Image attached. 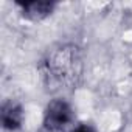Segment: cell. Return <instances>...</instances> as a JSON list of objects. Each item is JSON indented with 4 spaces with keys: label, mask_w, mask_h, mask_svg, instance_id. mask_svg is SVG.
Here are the masks:
<instances>
[{
    "label": "cell",
    "mask_w": 132,
    "mask_h": 132,
    "mask_svg": "<svg viewBox=\"0 0 132 132\" xmlns=\"http://www.w3.org/2000/svg\"><path fill=\"white\" fill-rule=\"evenodd\" d=\"M73 121L75 109L72 103L64 96H56L50 100L44 110L40 132H69Z\"/></svg>",
    "instance_id": "2"
},
{
    "label": "cell",
    "mask_w": 132,
    "mask_h": 132,
    "mask_svg": "<svg viewBox=\"0 0 132 132\" xmlns=\"http://www.w3.org/2000/svg\"><path fill=\"white\" fill-rule=\"evenodd\" d=\"M69 132H98V130H96V127H95L93 124H90V123H81V124L72 127Z\"/></svg>",
    "instance_id": "5"
},
{
    "label": "cell",
    "mask_w": 132,
    "mask_h": 132,
    "mask_svg": "<svg viewBox=\"0 0 132 132\" xmlns=\"http://www.w3.org/2000/svg\"><path fill=\"white\" fill-rule=\"evenodd\" d=\"M16 6L20 10V16L30 22H39L53 14L56 10V2L48 0H33V2H16Z\"/></svg>",
    "instance_id": "3"
},
{
    "label": "cell",
    "mask_w": 132,
    "mask_h": 132,
    "mask_svg": "<svg viewBox=\"0 0 132 132\" xmlns=\"http://www.w3.org/2000/svg\"><path fill=\"white\" fill-rule=\"evenodd\" d=\"M37 72L48 92H72L82 82L84 51L75 42L59 44L45 53Z\"/></svg>",
    "instance_id": "1"
},
{
    "label": "cell",
    "mask_w": 132,
    "mask_h": 132,
    "mask_svg": "<svg viewBox=\"0 0 132 132\" xmlns=\"http://www.w3.org/2000/svg\"><path fill=\"white\" fill-rule=\"evenodd\" d=\"M0 123L5 130L17 132L23 126V107L20 103L6 100L0 107Z\"/></svg>",
    "instance_id": "4"
}]
</instances>
